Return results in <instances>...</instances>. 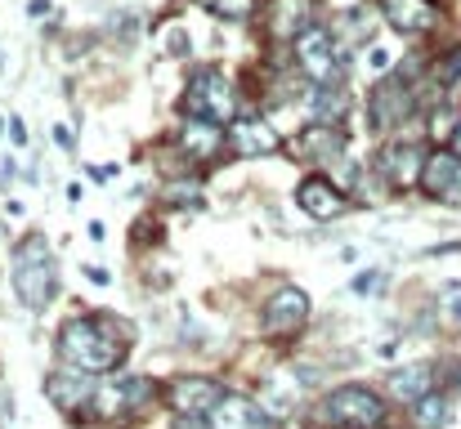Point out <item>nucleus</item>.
Instances as JSON below:
<instances>
[{"mask_svg":"<svg viewBox=\"0 0 461 429\" xmlns=\"http://www.w3.org/2000/svg\"><path fill=\"white\" fill-rule=\"evenodd\" d=\"M296 63H301V72L313 85H340L345 67H349V58H345V49H340L331 27H309L305 36L296 40Z\"/></svg>","mask_w":461,"mask_h":429,"instance_id":"6","label":"nucleus"},{"mask_svg":"<svg viewBox=\"0 0 461 429\" xmlns=\"http://www.w3.org/2000/svg\"><path fill=\"white\" fill-rule=\"evenodd\" d=\"M27 13H32V18H45V13H50V0H32Z\"/></svg>","mask_w":461,"mask_h":429,"instance_id":"32","label":"nucleus"},{"mask_svg":"<svg viewBox=\"0 0 461 429\" xmlns=\"http://www.w3.org/2000/svg\"><path fill=\"white\" fill-rule=\"evenodd\" d=\"M9 139L18 143V147L27 143V130H23V121H18V117H9Z\"/></svg>","mask_w":461,"mask_h":429,"instance_id":"29","label":"nucleus"},{"mask_svg":"<svg viewBox=\"0 0 461 429\" xmlns=\"http://www.w3.org/2000/svg\"><path fill=\"white\" fill-rule=\"evenodd\" d=\"M381 13L399 36H421V31L439 27V18H444V9L435 0H381Z\"/></svg>","mask_w":461,"mask_h":429,"instance_id":"14","label":"nucleus"},{"mask_svg":"<svg viewBox=\"0 0 461 429\" xmlns=\"http://www.w3.org/2000/svg\"><path fill=\"white\" fill-rule=\"evenodd\" d=\"M14 290L27 308H45L59 295V269L45 237H23L14 246Z\"/></svg>","mask_w":461,"mask_h":429,"instance_id":"3","label":"nucleus"},{"mask_svg":"<svg viewBox=\"0 0 461 429\" xmlns=\"http://www.w3.org/2000/svg\"><path fill=\"white\" fill-rule=\"evenodd\" d=\"M345 112H349V99L340 85H313V121L318 126H340Z\"/></svg>","mask_w":461,"mask_h":429,"instance_id":"20","label":"nucleus"},{"mask_svg":"<svg viewBox=\"0 0 461 429\" xmlns=\"http://www.w3.org/2000/svg\"><path fill=\"white\" fill-rule=\"evenodd\" d=\"M229 147H233L238 156H269V152H278V135H274L269 121L242 117V121L229 126Z\"/></svg>","mask_w":461,"mask_h":429,"instance_id":"17","label":"nucleus"},{"mask_svg":"<svg viewBox=\"0 0 461 429\" xmlns=\"http://www.w3.org/2000/svg\"><path fill=\"white\" fill-rule=\"evenodd\" d=\"M376 170H381L385 183H394V188H412V183H421L426 152H421L417 143H385L381 156H376Z\"/></svg>","mask_w":461,"mask_h":429,"instance_id":"12","label":"nucleus"},{"mask_svg":"<svg viewBox=\"0 0 461 429\" xmlns=\"http://www.w3.org/2000/svg\"><path fill=\"white\" fill-rule=\"evenodd\" d=\"M161 197H166L170 206H184V210H188V206H193V210L202 206V192H197L193 183H170V188H166Z\"/></svg>","mask_w":461,"mask_h":429,"instance_id":"24","label":"nucleus"},{"mask_svg":"<svg viewBox=\"0 0 461 429\" xmlns=\"http://www.w3.org/2000/svg\"><path fill=\"white\" fill-rule=\"evenodd\" d=\"M86 170H90L95 183H113V179H117V165H86Z\"/></svg>","mask_w":461,"mask_h":429,"instance_id":"28","label":"nucleus"},{"mask_svg":"<svg viewBox=\"0 0 461 429\" xmlns=\"http://www.w3.org/2000/svg\"><path fill=\"white\" fill-rule=\"evenodd\" d=\"M0 130H5V121H0Z\"/></svg>","mask_w":461,"mask_h":429,"instance_id":"38","label":"nucleus"},{"mask_svg":"<svg viewBox=\"0 0 461 429\" xmlns=\"http://www.w3.org/2000/svg\"><path fill=\"white\" fill-rule=\"evenodd\" d=\"M309 322V295L301 286H278L260 308V331L269 340H287Z\"/></svg>","mask_w":461,"mask_h":429,"instance_id":"7","label":"nucleus"},{"mask_svg":"<svg viewBox=\"0 0 461 429\" xmlns=\"http://www.w3.org/2000/svg\"><path fill=\"white\" fill-rule=\"evenodd\" d=\"M45 394H50V403H54L59 412H86V407H95L99 385L90 380V371L68 367V371H54V376L45 380Z\"/></svg>","mask_w":461,"mask_h":429,"instance_id":"10","label":"nucleus"},{"mask_svg":"<svg viewBox=\"0 0 461 429\" xmlns=\"http://www.w3.org/2000/svg\"><path fill=\"white\" fill-rule=\"evenodd\" d=\"M390 63H394V58H390V49H381V45L367 54V67H372V72H390Z\"/></svg>","mask_w":461,"mask_h":429,"instance_id":"27","label":"nucleus"},{"mask_svg":"<svg viewBox=\"0 0 461 429\" xmlns=\"http://www.w3.org/2000/svg\"><path fill=\"white\" fill-rule=\"evenodd\" d=\"M313 421L318 429H385L390 407L367 385H340L313 407Z\"/></svg>","mask_w":461,"mask_h":429,"instance_id":"2","label":"nucleus"},{"mask_svg":"<svg viewBox=\"0 0 461 429\" xmlns=\"http://www.w3.org/2000/svg\"><path fill=\"white\" fill-rule=\"evenodd\" d=\"M54 143H59V147H72V135H68V126H54Z\"/></svg>","mask_w":461,"mask_h":429,"instance_id":"34","label":"nucleus"},{"mask_svg":"<svg viewBox=\"0 0 461 429\" xmlns=\"http://www.w3.org/2000/svg\"><path fill=\"white\" fill-rule=\"evenodd\" d=\"M457 126H461L457 108L439 103V108H435V117H430V135H435V139H453V135H457Z\"/></svg>","mask_w":461,"mask_h":429,"instance_id":"23","label":"nucleus"},{"mask_svg":"<svg viewBox=\"0 0 461 429\" xmlns=\"http://www.w3.org/2000/svg\"><path fill=\"white\" fill-rule=\"evenodd\" d=\"M224 126H215V121H202V117H188L184 121V130H179V147H184V156L188 161H215L220 152H224Z\"/></svg>","mask_w":461,"mask_h":429,"instance_id":"16","label":"nucleus"},{"mask_svg":"<svg viewBox=\"0 0 461 429\" xmlns=\"http://www.w3.org/2000/svg\"><path fill=\"white\" fill-rule=\"evenodd\" d=\"M170 54H188V36L184 31H170Z\"/></svg>","mask_w":461,"mask_h":429,"instance_id":"30","label":"nucleus"},{"mask_svg":"<svg viewBox=\"0 0 461 429\" xmlns=\"http://www.w3.org/2000/svg\"><path fill=\"white\" fill-rule=\"evenodd\" d=\"M224 403H229V389L220 380H211V376H179L170 385V407L179 416H211Z\"/></svg>","mask_w":461,"mask_h":429,"instance_id":"8","label":"nucleus"},{"mask_svg":"<svg viewBox=\"0 0 461 429\" xmlns=\"http://www.w3.org/2000/svg\"><path fill=\"white\" fill-rule=\"evenodd\" d=\"M309 27H318L313 22V0H269L265 4V31L274 36V40H301Z\"/></svg>","mask_w":461,"mask_h":429,"instance_id":"11","label":"nucleus"},{"mask_svg":"<svg viewBox=\"0 0 461 429\" xmlns=\"http://www.w3.org/2000/svg\"><path fill=\"white\" fill-rule=\"evenodd\" d=\"M345 143L349 139H345L340 126H318V121H313L305 135L296 139V152H301L305 161H313V165H331V161L345 152Z\"/></svg>","mask_w":461,"mask_h":429,"instance_id":"18","label":"nucleus"},{"mask_svg":"<svg viewBox=\"0 0 461 429\" xmlns=\"http://www.w3.org/2000/svg\"><path fill=\"white\" fill-rule=\"evenodd\" d=\"M233 112H238V94L229 85V76L220 67H197L184 85V117H202V121H215V126H233Z\"/></svg>","mask_w":461,"mask_h":429,"instance_id":"4","label":"nucleus"},{"mask_svg":"<svg viewBox=\"0 0 461 429\" xmlns=\"http://www.w3.org/2000/svg\"><path fill=\"white\" fill-rule=\"evenodd\" d=\"M390 394L403 403H421L426 394H435V367L430 362H408L399 371H390Z\"/></svg>","mask_w":461,"mask_h":429,"instance_id":"19","label":"nucleus"},{"mask_svg":"<svg viewBox=\"0 0 461 429\" xmlns=\"http://www.w3.org/2000/svg\"><path fill=\"white\" fill-rule=\"evenodd\" d=\"M296 206L305 210L309 219H336L345 210V192L327 174H305L296 183Z\"/></svg>","mask_w":461,"mask_h":429,"instance_id":"15","label":"nucleus"},{"mask_svg":"<svg viewBox=\"0 0 461 429\" xmlns=\"http://www.w3.org/2000/svg\"><path fill=\"white\" fill-rule=\"evenodd\" d=\"M153 398H157V385H153V380H144V376H131V380H117V385L99 389L95 407H99V416H108V421H113V416L144 412Z\"/></svg>","mask_w":461,"mask_h":429,"instance_id":"9","label":"nucleus"},{"mask_svg":"<svg viewBox=\"0 0 461 429\" xmlns=\"http://www.w3.org/2000/svg\"><path fill=\"white\" fill-rule=\"evenodd\" d=\"M421 188L435 201L461 206V156L457 152H430L426 156V170H421Z\"/></svg>","mask_w":461,"mask_h":429,"instance_id":"13","label":"nucleus"},{"mask_svg":"<svg viewBox=\"0 0 461 429\" xmlns=\"http://www.w3.org/2000/svg\"><path fill=\"white\" fill-rule=\"evenodd\" d=\"M448 143H453L448 152H457V156H461V126H457V135H453V139H448Z\"/></svg>","mask_w":461,"mask_h":429,"instance_id":"35","label":"nucleus"},{"mask_svg":"<svg viewBox=\"0 0 461 429\" xmlns=\"http://www.w3.org/2000/svg\"><path fill=\"white\" fill-rule=\"evenodd\" d=\"M435 81H439V90H448V85H457V81H461V49H453V54L444 58V67L435 72Z\"/></svg>","mask_w":461,"mask_h":429,"instance_id":"25","label":"nucleus"},{"mask_svg":"<svg viewBox=\"0 0 461 429\" xmlns=\"http://www.w3.org/2000/svg\"><path fill=\"white\" fill-rule=\"evenodd\" d=\"M179 429H211V425H206V416H184Z\"/></svg>","mask_w":461,"mask_h":429,"instance_id":"33","label":"nucleus"},{"mask_svg":"<svg viewBox=\"0 0 461 429\" xmlns=\"http://www.w3.org/2000/svg\"><path fill=\"white\" fill-rule=\"evenodd\" d=\"M453 317H457V322H461V299H457V304H453Z\"/></svg>","mask_w":461,"mask_h":429,"instance_id":"36","label":"nucleus"},{"mask_svg":"<svg viewBox=\"0 0 461 429\" xmlns=\"http://www.w3.org/2000/svg\"><path fill=\"white\" fill-rule=\"evenodd\" d=\"M448 416H453V407H448L444 394H426L421 403H412V421H417V429H444Z\"/></svg>","mask_w":461,"mask_h":429,"instance_id":"21","label":"nucleus"},{"mask_svg":"<svg viewBox=\"0 0 461 429\" xmlns=\"http://www.w3.org/2000/svg\"><path fill=\"white\" fill-rule=\"evenodd\" d=\"M412 112H417V81H412V72H408V76L394 72V76H385V81L367 94V126H372L376 135L399 130Z\"/></svg>","mask_w":461,"mask_h":429,"instance_id":"5","label":"nucleus"},{"mask_svg":"<svg viewBox=\"0 0 461 429\" xmlns=\"http://www.w3.org/2000/svg\"><path fill=\"white\" fill-rule=\"evenodd\" d=\"M59 358L77 371H113L126 358V335L108 322V317H72L59 331Z\"/></svg>","mask_w":461,"mask_h":429,"instance_id":"1","label":"nucleus"},{"mask_svg":"<svg viewBox=\"0 0 461 429\" xmlns=\"http://www.w3.org/2000/svg\"><path fill=\"white\" fill-rule=\"evenodd\" d=\"M385 286V273L381 269H363L358 278H354V295H376Z\"/></svg>","mask_w":461,"mask_h":429,"instance_id":"26","label":"nucleus"},{"mask_svg":"<svg viewBox=\"0 0 461 429\" xmlns=\"http://www.w3.org/2000/svg\"><path fill=\"white\" fill-rule=\"evenodd\" d=\"M86 278H90L95 286H108V282H113V278H108V273H104L99 264H90V269H86Z\"/></svg>","mask_w":461,"mask_h":429,"instance_id":"31","label":"nucleus"},{"mask_svg":"<svg viewBox=\"0 0 461 429\" xmlns=\"http://www.w3.org/2000/svg\"><path fill=\"white\" fill-rule=\"evenodd\" d=\"M457 394H461V367H457Z\"/></svg>","mask_w":461,"mask_h":429,"instance_id":"37","label":"nucleus"},{"mask_svg":"<svg viewBox=\"0 0 461 429\" xmlns=\"http://www.w3.org/2000/svg\"><path fill=\"white\" fill-rule=\"evenodd\" d=\"M197 4L211 9L215 18H224V22H247L256 13V0H197Z\"/></svg>","mask_w":461,"mask_h":429,"instance_id":"22","label":"nucleus"}]
</instances>
